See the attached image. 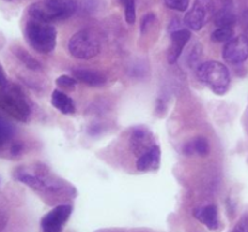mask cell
Returning <instances> with one entry per match:
<instances>
[{
    "label": "cell",
    "instance_id": "6da1fadb",
    "mask_svg": "<svg viewBox=\"0 0 248 232\" xmlns=\"http://www.w3.org/2000/svg\"><path fill=\"white\" fill-rule=\"evenodd\" d=\"M77 7L75 0H44L31 4L28 9V14L31 19L44 23H52L72 17L77 11Z\"/></svg>",
    "mask_w": 248,
    "mask_h": 232
},
{
    "label": "cell",
    "instance_id": "7a4b0ae2",
    "mask_svg": "<svg viewBox=\"0 0 248 232\" xmlns=\"http://www.w3.org/2000/svg\"><path fill=\"white\" fill-rule=\"evenodd\" d=\"M26 38L36 52L46 55L55 50L57 31L50 23L31 19L26 24Z\"/></svg>",
    "mask_w": 248,
    "mask_h": 232
},
{
    "label": "cell",
    "instance_id": "3957f363",
    "mask_svg": "<svg viewBox=\"0 0 248 232\" xmlns=\"http://www.w3.org/2000/svg\"><path fill=\"white\" fill-rule=\"evenodd\" d=\"M198 77L217 94H224L229 89L232 81L228 68L217 60H210L199 65Z\"/></svg>",
    "mask_w": 248,
    "mask_h": 232
},
{
    "label": "cell",
    "instance_id": "277c9868",
    "mask_svg": "<svg viewBox=\"0 0 248 232\" xmlns=\"http://www.w3.org/2000/svg\"><path fill=\"white\" fill-rule=\"evenodd\" d=\"M0 108L23 122L28 120L31 115V108L21 89L9 82L0 86Z\"/></svg>",
    "mask_w": 248,
    "mask_h": 232
},
{
    "label": "cell",
    "instance_id": "5b68a950",
    "mask_svg": "<svg viewBox=\"0 0 248 232\" xmlns=\"http://www.w3.org/2000/svg\"><path fill=\"white\" fill-rule=\"evenodd\" d=\"M70 55L78 59H91L101 51V43L93 31L84 29L75 33L69 40Z\"/></svg>",
    "mask_w": 248,
    "mask_h": 232
},
{
    "label": "cell",
    "instance_id": "8992f818",
    "mask_svg": "<svg viewBox=\"0 0 248 232\" xmlns=\"http://www.w3.org/2000/svg\"><path fill=\"white\" fill-rule=\"evenodd\" d=\"M216 14V5L213 0H195L193 7L186 12L184 23L189 29L200 30Z\"/></svg>",
    "mask_w": 248,
    "mask_h": 232
},
{
    "label": "cell",
    "instance_id": "52a82bcc",
    "mask_svg": "<svg viewBox=\"0 0 248 232\" xmlns=\"http://www.w3.org/2000/svg\"><path fill=\"white\" fill-rule=\"evenodd\" d=\"M73 213V207L70 204L56 205L47 214L41 219V231L43 232H62L65 222Z\"/></svg>",
    "mask_w": 248,
    "mask_h": 232
},
{
    "label": "cell",
    "instance_id": "ba28073f",
    "mask_svg": "<svg viewBox=\"0 0 248 232\" xmlns=\"http://www.w3.org/2000/svg\"><path fill=\"white\" fill-rule=\"evenodd\" d=\"M223 58L232 64H239L248 58V40L245 35L236 36L225 44Z\"/></svg>",
    "mask_w": 248,
    "mask_h": 232
},
{
    "label": "cell",
    "instance_id": "9c48e42d",
    "mask_svg": "<svg viewBox=\"0 0 248 232\" xmlns=\"http://www.w3.org/2000/svg\"><path fill=\"white\" fill-rule=\"evenodd\" d=\"M191 38V33L189 29L181 28L178 30H174L171 33V45L167 52V60L170 64H173L181 57L184 47L189 43Z\"/></svg>",
    "mask_w": 248,
    "mask_h": 232
},
{
    "label": "cell",
    "instance_id": "30bf717a",
    "mask_svg": "<svg viewBox=\"0 0 248 232\" xmlns=\"http://www.w3.org/2000/svg\"><path fill=\"white\" fill-rule=\"evenodd\" d=\"M193 214L201 224L205 225L211 231H216L219 227L218 209L215 204H206L203 207L196 208Z\"/></svg>",
    "mask_w": 248,
    "mask_h": 232
},
{
    "label": "cell",
    "instance_id": "8fae6325",
    "mask_svg": "<svg viewBox=\"0 0 248 232\" xmlns=\"http://www.w3.org/2000/svg\"><path fill=\"white\" fill-rule=\"evenodd\" d=\"M160 160H161L160 147L157 145H154L148 151L140 155L137 161V169L140 172L155 171L160 167Z\"/></svg>",
    "mask_w": 248,
    "mask_h": 232
},
{
    "label": "cell",
    "instance_id": "7c38bea8",
    "mask_svg": "<svg viewBox=\"0 0 248 232\" xmlns=\"http://www.w3.org/2000/svg\"><path fill=\"white\" fill-rule=\"evenodd\" d=\"M73 75L77 80H79L80 82L85 85H89V86H102V85L106 84V76L103 74L98 72H94V70H89V69H75L73 72Z\"/></svg>",
    "mask_w": 248,
    "mask_h": 232
},
{
    "label": "cell",
    "instance_id": "4fadbf2b",
    "mask_svg": "<svg viewBox=\"0 0 248 232\" xmlns=\"http://www.w3.org/2000/svg\"><path fill=\"white\" fill-rule=\"evenodd\" d=\"M51 103H52L53 108L60 110L61 113L64 115H70V114L75 113V104L73 99L62 91L55 89L52 92V97H51Z\"/></svg>",
    "mask_w": 248,
    "mask_h": 232
},
{
    "label": "cell",
    "instance_id": "5bb4252c",
    "mask_svg": "<svg viewBox=\"0 0 248 232\" xmlns=\"http://www.w3.org/2000/svg\"><path fill=\"white\" fill-rule=\"evenodd\" d=\"M184 152L186 155L198 154L200 156H207L210 154V144L205 137H196L193 142L186 145Z\"/></svg>",
    "mask_w": 248,
    "mask_h": 232
},
{
    "label": "cell",
    "instance_id": "9a60e30c",
    "mask_svg": "<svg viewBox=\"0 0 248 232\" xmlns=\"http://www.w3.org/2000/svg\"><path fill=\"white\" fill-rule=\"evenodd\" d=\"M215 23L217 27H234L236 23V16H235L232 7L222 6V9L216 12Z\"/></svg>",
    "mask_w": 248,
    "mask_h": 232
},
{
    "label": "cell",
    "instance_id": "2e32d148",
    "mask_svg": "<svg viewBox=\"0 0 248 232\" xmlns=\"http://www.w3.org/2000/svg\"><path fill=\"white\" fill-rule=\"evenodd\" d=\"M14 52H15V55H16V57L18 58V59L21 60V62L23 63L27 68H28V69L39 70L41 68L40 63H39L38 60H36L35 58L31 55V53H28L26 50H23V48L17 47V48H15Z\"/></svg>",
    "mask_w": 248,
    "mask_h": 232
},
{
    "label": "cell",
    "instance_id": "e0dca14e",
    "mask_svg": "<svg viewBox=\"0 0 248 232\" xmlns=\"http://www.w3.org/2000/svg\"><path fill=\"white\" fill-rule=\"evenodd\" d=\"M234 38V27H217L211 34V40L215 43H228Z\"/></svg>",
    "mask_w": 248,
    "mask_h": 232
},
{
    "label": "cell",
    "instance_id": "ac0fdd59",
    "mask_svg": "<svg viewBox=\"0 0 248 232\" xmlns=\"http://www.w3.org/2000/svg\"><path fill=\"white\" fill-rule=\"evenodd\" d=\"M14 134V127L9 121L5 120L4 117L0 116V145L5 144L7 140L11 139Z\"/></svg>",
    "mask_w": 248,
    "mask_h": 232
},
{
    "label": "cell",
    "instance_id": "d6986e66",
    "mask_svg": "<svg viewBox=\"0 0 248 232\" xmlns=\"http://www.w3.org/2000/svg\"><path fill=\"white\" fill-rule=\"evenodd\" d=\"M145 144H148V135L145 134V130H136L131 137V145L135 146V151L144 146Z\"/></svg>",
    "mask_w": 248,
    "mask_h": 232
},
{
    "label": "cell",
    "instance_id": "ffe728a7",
    "mask_svg": "<svg viewBox=\"0 0 248 232\" xmlns=\"http://www.w3.org/2000/svg\"><path fill=\"white\" fill-rule=\"evenodd\" d=\"M125 6V18L128 24L136 22V2L135 0H121Z\"/></svg>",
    "mask_w": 248,
    "mask_h": 232
},
{
    "label": "cell",
    "instance_id": "44dd1931",
    "mask_svg": "<svg viewBox=\"0 0 248 232\" xmlns=\"http://www.w3.org/2000/svg\"><path fill=\"white\" fill-rule=\"evenodd\" d=\"M202 57V47L199 44H196L193 47L191 52L188 56V64L193 67H198L200 65V58Z\"/></svg>",
    "mask_w": 248,
    "mask_h": 232
},
{
    "label": "cell",
    "instance_id": "7402d4cb",
    "mask_svg": "<svg viewBox=\"0 0 248 232\" xmlns=\"http://www.w3.org/2000/svg\"><path fill=\"white\" fill-rule=\"evenodd\" d=\"M56 85L62 87V88H74L75 85H77V79L68 76V75H61L60 77L56 79Z\"/></svg>",
    "mask_w": 248,
    "mask_h": 232
},
{
    "label": "cell",
    "instance_id": "603a6c76",
    "mask_svg": "<svg viewBox=\"0 0 248 232\" xmlns=\"http://www.w3.org/2000/svg\"><path fill=\"white\" fill-rule=\"evenodd\" d=\"M189 2L190 0H165V4L172 10H177V11H186L189 7Z\"/></svg>",
    "mask_w": 248,
    "mask_h": 232
},
{
    "label": "cell",
    "instance_id": "cb8c5ba5",
    "mask_svg": "<svg viewBox=\"0 0 248 232\" xmlns=\"http://www.w3.org/2000/svg\"><path fill=\"white\" fill-rule=\"evenodd\" d=\"M230 232H248V213L242 215Z\"/></svg>",
    "mask_w": 248,
    "mask_h": 232
},
{
    "label": "cell",
    "instance_id": "d4e9b609",
    "mask_svg": "<svg viewBox=\"0 0 248 232\" xmlns=\"http://www.w3.org/2000/svg\"><path fill=\"white\" fill-rule=\"evenodd\" d=\"M155 19V14H145L144 17L142 18V23H140V29H142V33H144L145 30L148 29V26L152 24Z\"/></svg>",
    "mask_w": 248,
    "mask_h": 232
},
{
    "label": "cell",
    "instance_id": "484cf974",
    "mask_svg": "<svg viewBox=\"0 0 248 232\" xmlns=\"http://www.w3.org/2000/svg\"><path fill=\"white\" fill-rule=\"evenodd\" d=\"M5 84H7L6 75H5L4 70H2L1 65H0V86H1V85H5Z\"/></svg>",
    "mask_w": 248,
    "mask_h": 232
},
{
    "label": "cell",
    "instance_id": "4316f807",
    "mask_svg": "<svg viewBox=\"0 0 248 232\" xmlns=\"http://www.w3.org/2000/svg\"><path fill=\"white\" fill-rule=\"evenodd\" d=\"M21 150H22V145L18 144V143H16V144H14L11 146V152L14 155H17L19 151H21Z\"/></svg>",
    "mask_w": 248,
    "mask_h": 232
},
{
    "label": "cell",
    "instance_id": "83f0119b",
    "mask_svg": "<svg viewBox=\"0 0 248 232\" xmlns=\"http://www.w3.org/2000/svg\"><path fill=\"white\" fill-rule=\"evenodd\" d=\"M245 36H246V38H247V40H248V28L246 29V34H245Z\"/></svg>",
    "mask_w": 248,
    "mask_h": 232
},
{
    "label": "cell",
    "instance_id": "f1b7e54d",
    "mask_svg": "<svg viewBox=\"0 0 248 232\" xmlns=\"http://www.w3.org/2000/svg\"><path fill=\"white\" fill-rule=\"evenodd\" d=\"M5 1H12V0H5Z\"/></svg>",
    "mask_w": 248,
    "mask_h": 232
}]
</instances>
